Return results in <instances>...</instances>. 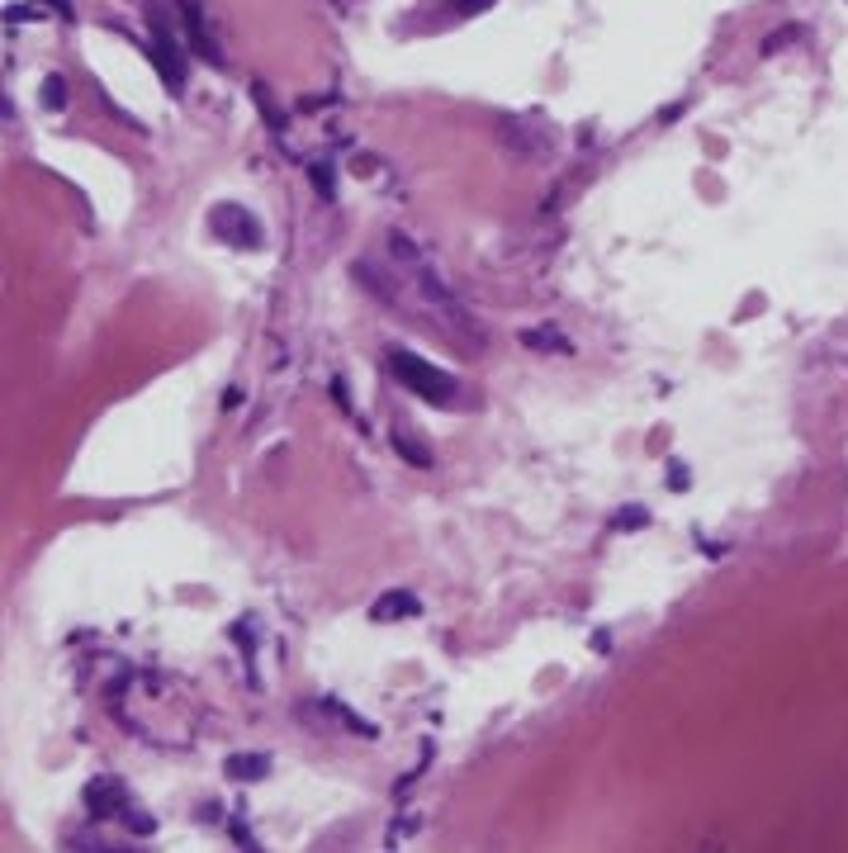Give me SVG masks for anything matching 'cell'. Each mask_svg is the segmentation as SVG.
Masks as SVG:
<instances>
[{"mask_svg": "<svg viewBox=\"0 0 848 853\" xmlns=\"http://www.w3.org/2000/svg\"><path fill=\"white\" fill-rule=\"evenodd\" d=\"M389 370H394L398 384H408L417 399L436 403V408L455 399V380L446 375V370H436L432 361H422L417 351H403V346H394V351H389Z\"/></svg>", "mask_w": 848, "mask_h": 853, "instance_id": "cell-1", "label": "cell"}, {"mask_svg": "<svg viewBox=\"0 0 848 853\" xmlns=\"http://www.w3.org/2000/svg\"><path fill=\"white\" fill-rule=\"evenodd\" d=\"M147 53H152V62H157V72H162V81L171 86V91H181L185 81V48H176V38H171V29H166L162 10H152L147 15Z\"/></svg>", "mask_w": 848, "mask_h": 853, "instance_id": "cell-2", "label": "cell"}, {"mask_svg": "<svg viewBox=\"0 0 848 853\" xmlns=\"http://www.w3.org/2000/svg\"><path fill=\"white\" fill-rule=\"evenodd\" d=\"M214 233L228 242V247H242V252H252V247H261L266 242V233H261V223H256L242 204H218L214 209Z\"/></svg>", "mask_w": 848, "mask_h": 853, "instance_id": "cell-3", "label": "cell"}, {"mask_svg": "<svg viewBox=\"0 0 848 853\" xmlns=\"http://www.w3.org/2000/svg\"><path fill=\"white\" fill-rule=\"evenodd\" d=\"M181 24H185V43L195 48L204 62H223L214 48V38H209V19H204V10H199V0H181Z\"/></svg>", "mask_w": 848, "mask_h": 853, "instance_id": "cell-4", "label": "cell"}, {"mask_svg": "<svg viewBox=\"0 0 848 853\" xmlns=\"http://www.w3.org/2000/svg\"><path fill=\"white\" fill-rule=\"evenodd\" d=\"M86 811H91L95 820L128 816V797H124V787H119L114 778H95L91 787H86Z\"/></svg>", "mask_w": 848, "mask_h": 853, "instance_id": "cell-5", "label": "cell"}, {"mask_svg": "<svg viewBox=\"0 0 848 853\" xmlns=\"http://www.w3.org/2000/svg\"><path fill=\"white\" fill-rule=\"evenodd\" d=\"M422 612V602L413 593H384V598L370 607V617L375 621H398V617H417Z\"/></svg>", "mask_w": 848, "mask_h": 853, "instance_id": "cell-6", "label": "cell"}, {"mask_svg": "<svg viewBox=\"0 0 848 853\" xmlns=\"http://www.w3.org/2000/svg\"><path fill=\"white\" fill-rule=\"evenodd\" d=\"M223 773H228L233 782H256V778L271 773V759H266V754H233V759L223 763Z\"/></svg>", "mask_w": 848, "mask_h": 853, "instance_id": "cell-7", "label": "cell"}, {"mask_svg": "<svg viewBox=\"0 0 848 853\" xmlns=\"http://www.w3.org/2000/svg\"><path fill=\"white\" fill-rule=\"evenodd\" d=\"M394 446H398L403 460H413L417 470H427V465H432V451H427V446H422V436L408 432V427H394Z\"/></svg>", "mask_w": 848, "mask_h": 853, "instance_id": "cell-8", "label": "cell"}, {"mask_svg": "<svg viewBox=\"0 0 848 853\" xmlns=\"http://www.w3.org/2000/svg\"><path fill=\"white\" fill-rule=\"evenodd\" d=\"M555 327H526L522 332V346H531V351H569V342L564 337H550Z\"/></svg>", "mask_w": 848, "mask_h": 853, "instance_id": "cell-9", "label": "cell"}, {"mask_svg": "<svg viewBox=\"0 0 848 853\" xmlns=\"http://www.w3.org/2000/svg\"><path fill=\"white\" fill-rule=\"evenodd\" d=\"M252 95H256V105H261V114H266V124H271L275 133H280V128H285V119H280V109H275L271 91H266V86H261V81H256V86H252Z\"/></svg>", "mask_w": 848, "mask_h": 853, "instance_id": "cell-10", "label": "cell"}, {"mask_svg": "<svg viewBox=\"0 0 848 853\" xmlns=\"http://www.w3.org/2000/svg\"><path fill=\"white\" fill-rule=\"evenodd\" d=\"M43 105L48 109L67 105V86H62V76H48V81H43Z\"/></svg>", "mask_w": 848, "mask_h": 853, "instance_id": "cell-11", "label": "cell"}, {"mask_svg": "<svg viewBox=\"0 0 848 853\" xmlns=\"http://www.w3.org/2000/svg\"><path fill=\"white\" fill-rule=\"evenodd\" d=\"M650 522V512L645 508H621L616 512V531H635V527H645Z\"/></svg>", "mask_w": 848, "mask_h": 853, "instance_id": "cell-12", "label": "cell"}, {"mask_svg": "<svg viewBox=\"0 0 848 853\" xmlns=\"http://www.w3.org/2000/svg\"><path fill=\"white\" fill-rule=\"evenodd\" d=\"M308 176H313V190H318V195H323V200H332V171H327V166H308Z\"/></svg>", "mask_w": 848, "mask_h": 853, "instance_id": "cell-13", "label": "cell"}, {"mask_svg": "<svg viewBox=\"0 0 848 853\" xmlns=\"http://www.w3.org/2000/svg\"><path fill=\"white\" fill-rule=\"evenodd\" d=\"M488 5H498V0H455V15H465V19H474V15H484Z\"/></svg>", "mask_w": 848, "mask_h": 853, "instance_id": "cell-14", "label": "cell"}, {"mask_svg": "<svg viewBox=\"0 0 848 853\" xmlns=\"http://www.w3.org/2000/svg\"><path fill=\"white\" fill-rule=\"evenodd\" d=\"M687 479H692V474H687V465H673V470H668V489H692Z\"/></svg>", "mask_w": 848, "mask_h": 853, "instance_id": "cell-15", "label": "cell"}, {"mask_svg": "<svg viewBox=\"0 0 848 853\" xmlns=\"http://www.w3.org/2000/svg\"><path fill=\"white\" fill-rule=\"evenodd\" d=\"M48 5H53V10H57L62 19H72V0H48Z\"/></svg>", "mask_w": 848, "mask_h": 853, "instance_id": "cell-16", "label": "cell"}]
</instances>
